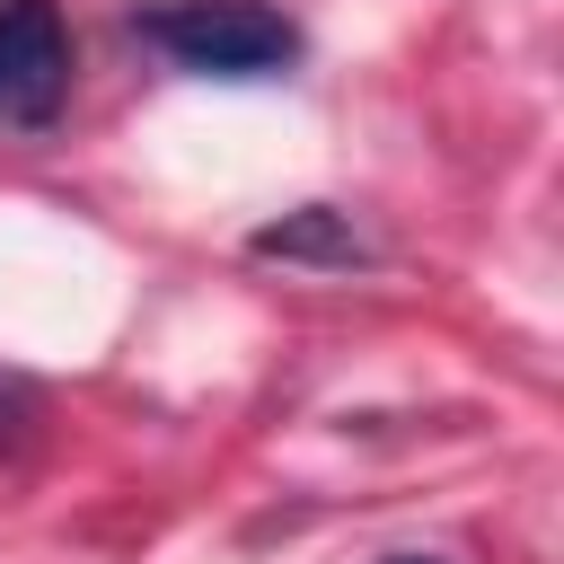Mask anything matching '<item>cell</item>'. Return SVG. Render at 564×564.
Returning a JSON list of instances; mask_svg holds the SVG:
<instances>
[{
  "label": "cell",
  "instance_id": "7a4b0ae2",
  "mask_svg": "<svg viewBox=\"0 0 564 564\" xmlns=\"http://www.w3.org/2000/svg\"><path fill=\"white\" fill-rule=\"evenodd\" d=\"M70 106V18L62 0H0V123L44 132Z\"/></svg>",
  "mask_w": 564,
  "mask_h": 564
},
{
  "label": "cell",
  "instance_id": "277c9868",
  "mask_svg": "<svg viewBox=\"0 0 564 564\" xmlns=\"http://www.w3.org/2000/svg\"><path fill=\"white\" fill-rule=\"evenodd\" d=\"M18 423H26V388H9V379H0V449H9V432H18Z\"/></svg>",
  "mask_w": 564,
  "mask_h": 564
},
{
  "label": "cell",
  "instance_id": "6da1fadb",
  "mask_svg": "<svg viewBox=\"0 0 564 564\" xmlns=\"http://www.w3.org/2000/svg\"><path fill=\"white\" fill-rule=\"evenodd\" d=\"M132 35L176 62L185 79H220V88H256V79H291L308 35L273 9V0H141Z\"/></svg>",
  "mask_w": 564,
  "mask_h": 564
},
{
  "label": "cell",
  "instance_id": "5b68a950",
  "mask_svg": "<svg viewBox=\"0 0 564 564\" xmlns=\"http://www.w3.org/2000/svg\"><path fill=\"white\" fill-rule=\"evenodd\" d=\"M379 564H441V555H379Z\"/></svg>",
  "mask_w": 564,
  "mask_h": 564
},
{
  "label": "cell",
  "instance_id": "3957f363",
  "mask_svg": "<svg viewBox=\"0 0 564 564\" xmlns=\"http://www.w3.org/2000/svg\"><path fill=\"white\" fill-rule=\"evenodd\" d=\"M247 256H264V264H317V273H352V264H370V238L352 229V212H335V203H300V212H282V220H256V229H247Z\"/></svg>",
  "mask_w": 564,
  "mask_h": 564
}]
</instances>
